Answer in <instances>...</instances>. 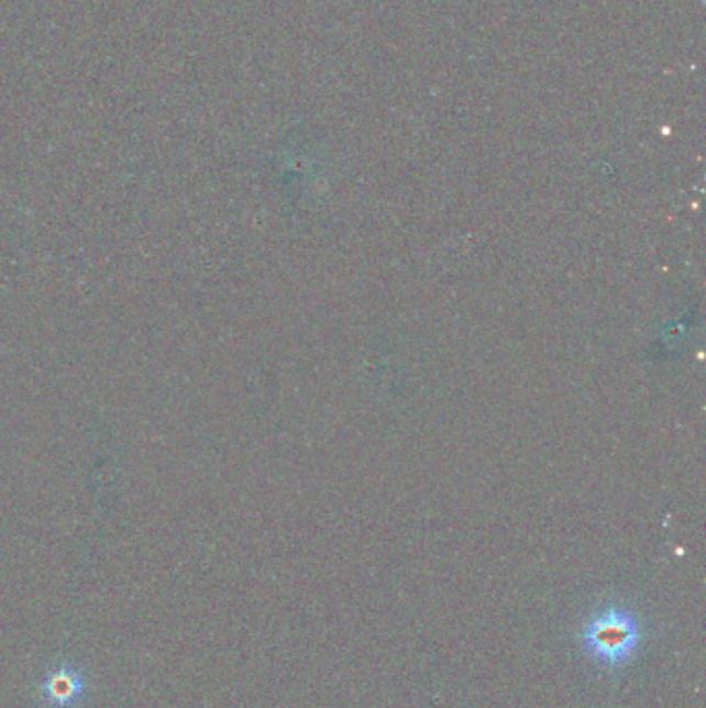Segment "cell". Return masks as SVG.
<instances>
[{
    "instance_id": "cell-1",
    "label": "cell",
    "mask_w": 706,
    "mask_h": 708,
    "mask_svg": "<svg viewBox=\"0 0 706 708\" xmlns=\"http://www.w3.org/2000/svg\"><path fill=\"white\" fill-rule=\"evenodd\" d=\"M640 623L621 607H607L586 623L583 646L586 655L603 667H619L630 661L640 644Z\"/></svg>"
},
{
    "instance_id": "cell-2",
    "label": "cell",
    "mask_w": 706,
    "mask_h": 708,
    "mask_svg": "<svg viewBox=\"0 0 706 708\" xmlns=\"http://www.w3.org/2000/svg\"><path fill=\"white\" fill-rule=\"evenodd\" d=\"M86 675L79 665L63 663L40 682V696L51 708H73L86 694Z\"/></svg>"
}]
</instances>
